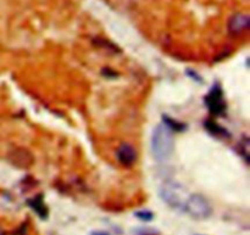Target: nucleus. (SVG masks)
Returning a JSON list of instances; mask_svg holds the SVG:
<instances>
[{
	"instance_id": "nucleus-1",
	"label": "nucleus",
	"mask_w": 250,
	"mask_h": 235,
	"mask_svg": "<svg viewBox=\"0 0 250 235\" xmlns=\"http://www.w3.org/2000/svg\"><path fill=\"white\" fill-rule=\"evenodd\" d=\"M151 154L159 162H165L170 158L173 151V137L171 129L166 124L155 127L150 140Z\"/></svg>"
},
{
	"instance_id": "nucleus-2",
	"label": "nucleus",
	"mask_w": 250,
	"mask_h": 235,
	"mask_svg": "<svg viewBox=\"0 0 250 235\" xmlns=\"http://www.w3.org/2000/svg\"><path fill=\"white\" fill-rule=\"evenodd\" d=\"M161 200L166 205L173 210L182 211L185 209V205L187 202L188 197L190 194H188L187 189L182 184L173 180H166L161 184L160 190H159Z\"/></svg>"
},
{
	"instance_id": "nucleus-3",
	"label": "nucleus",
	"mask_w": 250,
	"mask_h": 235,
	"mask_svg": "<svg viewBox=\"0 0 250 235\" xmlns=\"http://www.w3.org/2000/svg\"><path fill=\"white\" fill-rule=\"evenodd\" d=\"M183 212L194 219H207L211 216L212 210L208 200L199 194H190Z\"/></svg>"
},
{
	"instance_id": "nucleus-4",
	"label": "nucleus",
	"mask_w": 250,
	"mask_h": 235,
	"mask_svg": "<svg viewBox=\"0 0 250 235\" xmlns=\"http://www.w3.org/2000/svg\"><path fill=\"white\" fill-rule=\"evenodd\" d=\"M205 104H207L208 109L210 112L214 115H221L224 114L226 110V102H225L224 97H222V90L219 85H215L209 94L205 98Z\"/></svg>"
},
{
	"instance_id": "nucleus-5",
	"label": "nucleus",
	"mask_w": 250,
	"mask_h": 235,
	"mask_svg": "<svg viewBox=\"0 0 250 235\" xmlns=\"http://www.w3.org/2000/svg\"><path fill=\"white\" fill-rule=\"evenodd\" d=\"M116 156L119 162L121 165L127 166V167L132 166L137 161L136 149L128 143H124L119 146V149L116 151Z\"/></svg>"
},
{
	"instance_id": "nucleus-6",
	"label": "nucleus",
	"mask_w": 250,
	"mask_h": 235,
	"mask_svg": "<svg viewBox=\"0 0 250 235\" xmlns=\"http://www.w3.org/2000/svg\"><path fill=\"white\" fill-rule=\"evenodd\" d=\"M249 16L246 14H236L229 22V31L233 34L243 33L249 28Z\"/></svg>"
},
{
	"instance_id": "nucleus-7",
	"label": "nucleus",
	"mask_w": 250,
	"mask_h": 235,
	"mask_svg": "<svg viewBox=\"0 0 250 235\" xmlns=\"http://www.w3.org/2000/svg\"><path fill=\"white\" fill-rule=\"evenodd\" d=\"M29 205H31L32 209L42 217V218H45L48 216V211H46V206L44 205L43 199L42 197H34L32 201H29Z\"/></svg>"
},
{
	"instance_id": "nucleus-8",
	"label": "nucleus",
	"mask_w": 250,
	"mask_h": 235,
	"mask_svg": "<svg viewBox=\"0 0 250 235\" xmlns=\"http://www.w3.org/2000/svg\"><path fill=\"white\" fill-rule=\"evenodd\" d=\"M136 217L142 221H151L154 218V215L150 211H138L136 212Z\"/></svg>"
},
{
	"instance_id": "nucleus-9",
	"label": "nucleus",
	"mask_w": 250,
	"mask_h": 235,
	"mask_svg": "<svg viewBox=\"0 0 250 235\" xmlns=\"http://www.w3.org/2000/svg\"><path fill=\"white\" fill-rule=\"evenodd\" d=\"M93 235H109V234L103 233V232H95V233H93Z\"/></svg>"
},
{
	"instance_id": "nucleus-10",
	"label": "nucleus",
	"mask_w": 250,
	"mask_h": 235,
	"mask_svg": "<svg viewBox=\"0 0 250 235\" xmlns=\"http://www.w3.org/2000/svg\"><path fill=\"white\" fill-rule=\"evenodd\" d=\"M0 235H2V234H1V232H0Z\"/></svg>"
}]
</instances>
